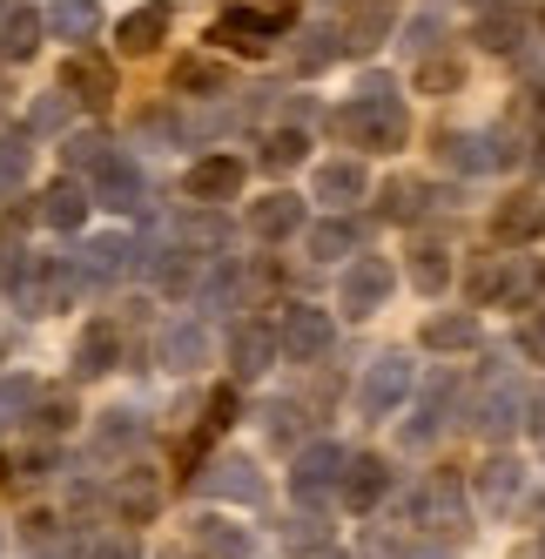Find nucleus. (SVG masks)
Wrapping results in <instances>:
<instances>
[{
	"label": "nucleus",
	"mask_w": 545,
	"mask_h": 559,
	"mask_svg": "<svg viewBox=\"0 0 545 559\" xmlns=\"http://www.w3.org/2000/svg\"><path fill=\"white\" fill-rule=\"evenodd\" d=\"M337 135H343L350 148H404L411 115H404L398 88L384 82V74H364V88L337 108Z\"/></svg>",
	"instance_id": "1"
},
{
	"label": "nucleus",
	"mask_w": 545,
	"mask_h": 559,
	"mask_svg": "<svg viewBox=\"0 0 545 559\" xmlns=\"http://www.w3.org/2000/svg\"><path fill=\"white\" fill-rule=\"evenodd\" d=\"M411 391H417V365H411L404 350H384V357H371V365H364L358 412H364V418H391Z\"/></svg>",
	"instance_id": "2"
},
{
	"label": "nucleus",
	"mask_w": 545,
	"mask_h": 559,
	"mask_svg": "<svg viewBox=\"0 0 545 559\" xmlns=\"http://www.w3.org/2000/svg\"><path fill=\"white\" fill-rule=\"evenodd\" d=\"M277 344H283L290 365H317V357L337 344V317H330V310H317V304H283Z\"/></svg>",
	"instance_id": "3"
},
{
	"label": "nucleus",
	"mask_w": 545,
	"mask_h": 559,
	"mask_svg": "<svg viewBox=\"0 0 545 559\" xmlns=\"http://www.w3.org/2000/svg\"><path fill=\"white\" fill-rule=\"evenodd\" d=\"M391 290H398V270L384 257H358L343 270V317H377Z\"/></svg>",
	"instance_id": "4"
},
{
	"label": "nucleus",
	"mask_w": 545,
	"mask_h": 559,
	"mask_svg": "<svg viewBox=\"0 0 545 559\" xmlns=\"http://www.w3.org/2000/svg\"><path fill=\"white\" fill-rule=\"evenodd\" d=\"M88 195H95L101 210H114V216H135V210H142V195H148V182H142V169L129 163V155H101Z\"/></svg>",
	"instance_id": "5"
},
{
	"label": "nucleus",
	"mask_w": 545,
	"mask_h": 559,
	"mask_svg": "<svg viewBox=\"0 0 545 559\" xmlns=\"http://www.w3.org/2000/svg\"><path fill=\"white\" fill-rule=\"evenodd\" d=\"M237 189H243V163H237V155H203V163H189V176H182V195L203 203V210L237 203Z\"/></svg>",
	"instance_id": "6"
},
{
	"label": "nucleus",
	"mask_w": 545,
	"mask_h": 559,
	"mask_svg": "<svg viewBox=\"0 0 545 559\" xmlns=\"http://www.w3.org/2000/svg\"><path fill=\"white\" fill-rule=\"evenodd\" d=\"M209 41H216V48H229V55H243V61H263V55H269V41H277V27L263 21V8H229V14H216Z\"/></svg>",
	"instance_id": "7"
},
{
	"label": "nucleus",
	"mask_w": 545,
	"mask_h": 559,
	"mask_svg": "<svg viewBox=\"0 0 545 559\" xmlns=\"http://www.w3.org/2000/svg\"><path fill=\"white\" fill-rule=\"evenodd\" d=\"M283 357V344H277V324H256V317H243L237 331H229V365H237V384H250V378H263L269 365Z\"/></svg>",
	"instance_id": "8"
},
{
	"label": "nucleus",
	"mask_w": 545,
	"mask_h": 559,
	"mask_svg": "<svg viewBox=\"0 0 545 559\" xmlns=\"http://www.w3.org/2000/svg\"><path fill=\"white\" fill-rule=\"evenodd\" d=\"M492 236H498L505 250L538 243V236H545V203H538L532 189H512V195H505V203L492 210Z\"/></svg>",
	"instance_id": "9"
},
{
	"label": "nucleus",
	"mask_w": 545,
	"mask_h": 559,
	"mask_svg": "<svg viewBox=\"0 0 545 559\" xmlns=\"http://www.w3.org/2000/svg\"><path fill=\"white\" fill-rule=\"evenodd\" d=\"M343 506L350 512H377L384 492H391V459H377V452H358V459H343Z\"/></svg>",
	"instance_id": "10"
},
{
	"label": "nucleus",
	"mask_w": 545,
	"mask_h": 559,
	"mask_svg": "<svg viewBox=\"0 0 545 559\" xmlns=\"http://www.w3.org/2000/svg\"><path fill=\"white\" fill-rule=\"evenodd\" d=\"M229 425H237V384H216V391H209V405H203V418H196V431H189V445H182V459H175V465H182L189 478H196V459H203V452L216 445V438H222Z\"/></svg>",
	"instance_id": "11"
},
{
	"label": "nucleus",
	"mask_w": 545,
	"mask_h": 559,
	"mask_svg": "<svg viewBox=\"0 0 545 559\" xmlns=\"http://www.w3.org/2000/svg\"><path fill=\"white\" fill-rule=\"evenodd\" d=\"M330 486H343V452L337 445H303L296 465H290V492L310 506V499H324Z\"/></svg>",
	"instance_id": "12"
},
{
	"label": "nucleus",
	"mask_w": 545,
	"mask_h": 559,
	"mask_svg": "<svg viewBox=\"0 0 545 559\" xmlns=\"http://www.w3.org/2000/svg\"><path fill=\"white\" fill-rule=\"evenodd\" d=\"M169 27H175V8H169V0H148V8L122 14V27H114V48H122V55H155V48L169 41Z\"/></svg>",
	"instance_id": "13"
},
{
	"label": "nucleus",
	"mask_w": 545,
	"mask_h": 559,
	"mask_svg": "<svg viewBox=\"0 0 545 559\" xmlns=\"http://www.w3.org/2000/svg\"><path fill=\"white\" fill-rule=\"evenodd\" d=\"M114 365H122V324H114V317H95L82 331V344H74V378H108Z\"/></svg>",
	"instance_id": "14"
},
{
	"label": "nucleus",
	"mask_w": 545,
	"mask_h": 559,
	"mask_svg": "<svg viewBox=\"0 0 545 559\" xmlns=\"http://www.w3.org/2000/svg\"><path fill=\"white\" fill-rule=\"evenodd\" d=\"M196 492H209V499H243V506H256V499H263V472H256L250 459H216L209 472H196Z\"/></svg>",
	"instance_id": "15"
},
{
	"label": "nucleus",
	"mask_w": 545,
	"mask_h": 559,
	"mask_svg": "<svg viewBox=\"0 0 545 559\" xmlns=\"http://www.w3.org/2000/svg\"><path fill=\"white\" fill-rule=\"evenodd\" d=\"M61 88L82 102V108H108V102H114V68H108L101 55H68Z\"/></svg>",
	"instance_id": "16"
},
{
	"label": "nucleus",
	"mask_w": 545,
	"mask_h": 559,
	"mask_svg": "<svg viewBox=\"0 0 545 559\" xmlns=\"http://www.w3.org/2000/svg\"><path fill=\"white\" fill-rule=\"evenodd\" d=\"M296 229H303V195L277 189L263 203H250V236H263V243H290Z\"/></svg>",
	"instance_id": "17"
},
{
	"label": "nucleus",
	"mask_w": 545,
	"mask_h": 559,
	"mask_svg": "<svg viewBox=\"0 0 545 559\" xmlns=\"http://www.w3.org/2000/svg\"><path fill=\"white\" fill-rule=\"evenodd\" d=\"M364 189H371V176H364L358 155H337V163H324V169H317V203H330V210L364 203Z\"/></svg>",
	"instance_id": "18"
},
{
	"label": "nucleus",
	"mask_w": 545,
	"mask_h": 559,
	"mask_svg": "<svg viewBox=\"0 0 545 559\" xmlns=\"http://www.w3.org/2000/svg\"><path fill=\"white\" fill-rule=\"evenodd\" d=\"M485 438H505V431H519L525 425V391L519 384H492L485 397H479V418H472Z\"/></svg>",
	"instance_id": "19"
},
{
	"label": "nucleus",
	"mask_w": 545,
	"mask_h": 559,
	"mask_svg": "<svg viewBox=\"0 0 545 559\" xmlns=\"http://www.w3.org/2000/svg\"><path fill=\"white\" fill-rule=\"evenodd\" d=\"M88 210H95V195L68 176V182H55V189L41 195V210H34V216H41L48 229H82V223H88Z\"/></svg>",
	"instance_id": "20"
},
{
	"label": "nucleus",
	"mask_w": 545,
	"mask_h": 559,
	"mask_svg": "<svg viewBox=\"0 0 545 559\" xmlns=\"http://www.w3.org/2000/svg\"><path fill=\"white\" fill-rule=\"evenodd\" d=\"M545 290V263L538 257H505V276H498V304L505 310H532Z\"/></svg>",
	"instance_id": "21"
},
{
	"label": "nucleus",
	"mask_w": 545,
	"mask_h": 559,
	"mask_svg": "<svg viewBox=\"0 0 545 559\" xmlns=\"http://www.w3.org/2000/svg\"><path fill=\"white\" fill-rule=\"evenodd\" d=\"M519 492H525V465H519V459H492V465L479 472V506H485V512H505Z\"/></svg>",
	"instance_id": "22"
},
{
	"label": "nucleus",
	"mask_w": 545,
	"mask_h": 559,
	"mask_svg": "<svg viewBox=\"0 0 545 559\" xmlns=\"http://www.w3.org/2000/svg\"><path fill=\"white\" fill-rule=\"evenodd\" d=\"M155 506H162V486H155V472L129 465V478L114 486V512H122L129 526H142V519H155Z\"/></svg>",
	"instance_id": "23"
},
{
	"label": "nucleus",
	"mask_w": 545,
	"mask_h": 559,
	"mask_svg": "<svg viewBox=\"0 0 545 559\" xmlns=\"http://www.w3.org/2000/svg\"><path fill=\"white\" fill-rule=\"evenodd\" d=\"M41 21H48V34H61V41H95V34H101V8H95V0H55Z\"/></svg>",
	"instance_id": "24"
},
{
	"label": "nucleus",
	"mask_w": 545,
	"mask_h": 559,
	"mask_svg": "<svg viewBox=\"0 0 545 559\" xmlns=\"http://www.w3.org/2000/svg\"><path fill=\"white\" fill-rule=\"evenodd\" d=\"M129 263H135V243H129V236H95V243H82V276H95V284L122 276Z\"/></svg>",
	"instance_id": "25"
},
{
	"label": "nucleus",
	"mask_w": 545,
	"mask_h": 559,
	"mask_svg": "<svg viewBox=\"0 0 545 559\" xmlns=\"http://www.w3.org/2000/svg\"><path fill=\"white\" fill-rule=\"evenodd\" d=\"M479 344V310H445L424 324V350H472Z\"/></svg>",
	"instance_id": "26"
},
{
	"label": "nucleus",
	"mask_w": 545,
	"mask_h": 559,
	"mask_svg": "<svg viewBox=\"0 0 545 559\" xmlns=\"http://www.w3.org/2000/svg\"><path fill=\"white\" fill-rule=\"evenodd\" d=\"M519 41H525V14H519V8H485V14H479V48L519 55Z\"/></svg>",
	"instance_id": "27"
},
{
	"label": "nucleus",
	"mask_w": 545,
	"mask_h": 559,
	"mask_svg": "<svg viewBox=\"0 0 545 559\" xmlns=\"http://www.w3.org/2000/svg\"><path fill=\"white\" fill-rule=\"evenodd\" d=\"M203 357H209V331L203 324H169L162 331V365L169 371H196Z\"/></svg>",
	"instance_id": "28"
},
{
	"label": "nucleus",
	"mask_w": 545,
	"mask_h": 559,
	"mask_svg": "<svg viewBox=\"0 0 545 559\" xmlns=\"http://www.w3.org/2000/svg\"><path fill=\"white\" fill-rule=\"evenodd\" d=\"M411 284H417L424 297H438V290L451 284V250L438 243V236H424V243L411 250Z\"/></svg>",
	"instance_id": "29"
},
{
	"label": "nucleus",
	"mask_w": 545,
	"mask_h": 559,
	"mask_svg": "<svg viewBox=\"0 0 545 559\" xmlns=\"http://www.w3.org/2000/svg\"><path fill=\"white\" fill-rule=\"evenodd\" d=\"M41 14H34V8H14L8 21H0V61H27L34 48H41Z\"/></svg>",
	"instance_id": "30"
},
{
	"label": "nucleus",
	"mask_w": 545,
	"mask_h": 559,
	"mask_svg": "<svg viewBox=\"0 0 545 559\" xmlns=\"http://www.w3.org/2000/svg\"><path fill=\"white\" fill-rule=\"evenodd\" d=\"M451 391H458L451 378H438L432 391H424V405H417V418L404 425V445H432V438L445 431V405H451Z\"/></svg>",
	"instance_id": "31"
},
{
	"label": "nucleus",
	"mask_w": 545,
	"mask_h": 559,
	"mask_svg": "<svg viewBox=\"0 0 545 559\" xmlns=\"http://www.w3.org/2000/svg\"><path fill=\"white\" fill-rule=\"evenodd\" d=\"M384 34H391V8H384V0H364V8L350 14V27H343V48L350 55H371Z\"/></svg>",
	"instance_id": "32"
},
{
	"label": "nucleus",
	"mask_w": 545,
	"mask_h": 559,
	"mask_svg": "<svg viewBox=\"0 0 545 559\" xmlns=\"http://www.w3.org/2000/svg\"><path fill=\"white\" fill-rule=\"evenodd\" d=\"M438 148H445L451 169H472V176H485L492 163H505V148H492V135H445Z\"/></svg>",
	"instance_id": "33"
},
{
	"label": "nucleus",
	"mask_w": 545,
	"mask_h": 559,
	"mask_svg": "<svg viewBox=\"0 0 545 559\" xmlns=\"http://www.w3.org/2000/svg\"><path fill=\"white\" fill-rule=\"evenodd\" d=\"M391 223H417L424 210H432V189L424 182H411V176H398V182H384V203H377Z\"/></svg>",
	"instance_id": "34"
},
{
	"label": "nucleus",
	"mask_w": 545,
	"mask_h": 559,
	"mask_svg": "<svg viewBox=\"0 0 545 559\" xmlns=\"http://www.w3.org/2000/svg\"><path fill=\"white\" fill-rule=\"evenodd\" d=\"M175 95H229V68L222 61H203V55H189L175 68Z\"/></svg>",
	"instance_id": "35"
},
{
	"label": "nucleus",
	"mask_w": 545,
	"mask_h": 559,
	"mask_svg": "<svg viewBox=\"0 0 545 559\" xmlns=\"http://www.w3.org/2000/svg\"><path fill=\"white\" fill-rule=\"evenodd\" d=\"M196 546H203L209 559H243V552H250V533L237 526V519H203V526H196Z\"/></svg>",
	"instance_id": "36"
},
{
	"label": "nucleus",
	"mask_w": 545,
	"mask_h": 559,
	"mask_svg": "<svg viewBox=\"0 0 545 559\" xmlns=\"http://www.w3.org/2000/svg\"><path fill=\"white\" fill-rule=\"evenodd\" d=\"M135 445H142V418H135V412H108V418L95 425V452H101V459L135 452Z\"/></svg>",
	"instance_id": "37"
},
{
	"label": "nucleus",
	"mask_w": 545,
	"mask_h": 559,
	"mask_svg": "<svg viewBox=\"0 0 545 559\" xmlns=\"http://www.w3.org/2000/svg\"><path fill=\"white\" fill-rule=\"evenodd\" d=\"M303 243H310V257H317V263H337V257H350V250H358V229H350L343 216H330V223H317V229H310Z\"/></svg>",
	"instance_id": "38"
},
{
	"label": "nucleus",
	"mask_w": 545,
	"mask_h": 559,
	"mask_svg": "<svg viewBox=\"0 0 545 559\" xmlns=\"http://www.w3.org/2000/svg\"><path fill=\"white\" fill-rule=\"evenodd\" d=\"M303 155H310V135L303 129H277V135H263V169H296L303 163Z\"/></svg>",
	"instance_id": "39"
},
{
	"label": "nucleus",
	"mask_w": 545,
	"mask_h": 559,
	"mask_svg": "<svg viewBox=\"0 0 545 559\" xmlns=\"http://www.w3.org/2000/svg\"><path fill=\"white\" fill-rule=\"evenodd\" d=\"M337 55H343V34H337V27H310V34H303V48H296V68H303V74H317V68H330Z\"/></svg>",
	"instance_id": "40"
},
{
	"label": "nucleus",
	"mask_w": 545,
	"mask_h": 559,
	"mask_svg": "<svg viewBox=\"0 0 545 559\" xmlns=\"http://www.w3.org/2000/svg\"><path fill=\"white\" fill-rule=\"evenodd\" d=\"M34 405H41V384L34 378H0V425H21Z\"/></svg>",
	"instance_id": "41"
},
{
	"label": "nucleus",
	"mask_w": 545,
	"mask_h": 559,
	"mask_svg": "<svg viewBox=\"0 0 545 559\" xmlns=\"http://www.w3.org/2000/svg\"><path fill=\"white\" fill-rule=\"evenodd\" d=\"M464 82V68L451 55H432V61H417V95H451Z\"/></svg>",
	"instance_id": "42"
},
{
	"label": "nucleus",
	"mask_w": 545,
	"mask_h": 559,
	"mask_svg": "<svg viewBox=\"0 0 545 559\" xmlns=\"http://www.w3.org/2000/svg\"><path fill=\"white\" fill-rule=\"evenodd\" d=\"M283 546L290 552H324L330 546V526H324L317 512H303V519H290V526H283Z\"/></svg>",
	"instance_id": "43"
},
{
	"label": "nucleus",
	"mask_w": 545,
	"mask_h": 559,
	"mask_svg": "<svg viewBox=\"0 0 545 559\" xmlns=\"http://www.w3.org/2000/svg\"><path fill=\"white\" fill-rule=\"evenodd\" d=\"M27 176V135L21 129H0V189H14Z\"/></svg>",
	"instance_id": "44"
},
{
	"label": "nucleus",
	"mask_w": 545,
	"mask_h": 559,
	"mask_svg": "<svg viewBox=\"0 0 545 559\" xmlns=\"http://www.w3.org/2000/svg\"><path fill=\"white\" fill-rule=\"evenodd\" d=\"M61 155H68V176H74V169H88V176H95V163H101L108 148H101V135H68Z\"/></svg>",
	"instance_id": "45"
},
{
	"label": "nucleus",
	"mask_w": 545,
	"mask_h": 559,
	"mask_svg": "<svg viewBox=\"0 0 545 559\" xmlns=\"http://www.w3.org/2000/svg\"><path fill=\"white\" fill-rule=\"evenodd\" d=\"M498 276H505V257H492V263L472 270V304H498Z\"/></svg>",
	"instance_id": "46"
},
{
	"label": "nucleus",
	"mask_w": 545,
	"mask_h": 559,
	"mask_svg": "<svg viewBox=\"0 0 545 559\" xmlns=\"http://www.w3.org/2000/svg\"><path fill=\"white\" fill-rule=\"evenodd\" d=\"M263 418H269V438H277V445H290V438L303 431V412H296V405H269Z\"/></svg>",
	"instance_id": "47"
},
{
	"label": "nucleus",
	"mask_w": 545,
	"mask_h": 559,
	"mask_svg": "<svg viewBox=\"0 0 545 559\" xmlns=\"http://www.w3.org/2000/svg\"><path fill=\"white\" fill-rule=\"evenodd\" d=\"M519 350L532 357V365H545V310H532L525 324H519Z\"/></svg>",
	"instance_id": "48"
},
{
	"label": "nucleus",
	"mask_w": 545,
	"mask_h": 559,
	"mask_svg": "<svg viewBox=\"0 0 545 559\" xmlns=\"http://www.w3.org/2000/svg\"><path fill=\"white\" fill-rule=\"evenodd\" d=\"M68 102H74V95H48V102H34V129H61V122H68Z\"/></svg>",
	"instance_id": "49"
},
{
	"label": "nucleus",
	"mask_w": 545,
	"mask_h": 559,
	"mask_svg": "<svg viewBox=\"0 0 545 559\" xmlns=\"http://www.w3.org/2000/svg\"><path fill=\"white\" fill-rule=\"evenodd\" d=\"M88 559H142V546H135L129 533H108V539H101V546H95Z\"/></svg>",
	"instance_id": "50"
},
{
	"label": "nucleus",
	"mask_w": 545,
	"mask_h": 559,
	"mask_svg": "<svg viewBox=\"0 0 545 559\" xmlns=\"http://www.w3.org/2000/svg\"><path fill=\"white\" fill-rule=\"evenodd\" d=\"M41 425L48 431H68L74 425V405H68V397H41Z\"/></svg>",
	"instance_id": "51"
},
{
	"label": "nucleus",
	"mask_w": 545,
	"mask_h": 559,
	"mask_svg": "<svg viewBox=\"0 0 545 559\" xmlns=\"http://www.w3.org/2000/svg\"><path fill=\"white\" fill-rule=\"evenodd\" d=\"M21 533H27L34 546H48V539H55V512H27V519H21Z\"/></svg>",
	"instance_id": "52"
},
{
	"label": "nucleus",
	"mask_w": 545,
	"mask_h": 559,
	"mask_svg": "<svg viewBox=\"0 0 545 559\" xmlns=\"http://www.w3.org/2000/svg\"><path fill=\"white\" fill-rule=\"evenodd\" d=\"M296 8H303V0H263V21H269V27H290Z\"/></svg>",
	"instance_id": "53"
},
{
	"label": "nucleus",
	"mask_w": 545,
	"mask_h": 559,
	"mask_svg": "<svg viewBox=\"0 0 545 559\" xmlns=\"http://www.w3.org/2000/svg\"><path fill=\"white\" fill-rule=\"evenodd\" d=\"M525 412H532V431L545 438V391H532V397H525Z\"/></svg>",
	"instance_id": "54"
},
{
	"label": "nucleus",
	"mask_w": 545,
	"mask_h": 559,
	"mask_svg": "<svg viewBox=\"0 0 545 559\" xmlns=\"http://www.w3.org/2000/svg\"><path fill=\"white\" fill-rule=\"evenodd\" d=\"M532 169L545 176V135H532Z\"/></svg>",
	"instance_id": "55"
},
{
	"label": "nucleus",
	"mask_w": 545,
	"mask_h": 559,
	"mask_svg": "<svg viewBox=\"0 0 545 559\" xmlns=\"http://www.w3.org/2000/svg\"><path fill=\"white\" fill-rule=\"evenodd\" d=\"M538 21H545V0H538Z\"/></svg>",
	"instance_id": "56"
},
{
	"label": "nucleus",
	"mask_w": 545,
	"mask_h": 559,
	"mask_svg": "<svg viewBox=\"0 0 545 559\" xmlns=\"http://www.w3.org/2000/svg\"><path fill=\"white\" fill-rule=\"evenodd\" d=\"M0 472H8V459H0Z\"/></svg>",
	"instance_id": "57"
},
{
	"label": "nucleus",
	"mask_w": 545,
	"mask_h": 559,
	"mask_svg": "<svg viewBox=\"0 0 545 559\" xmlns=\"http://www.w3.org/2000/svg\"><path fill=\"white\" fill-rule=\"evenodd\" d=\"M330 559H337V552H330Z\"/></svg>",
	"instance_id": "58"
},
{
	"label": "nucleus",
	"mask_w": 545,
	"mask_h": 559,
	"mask_svg": "<svg viewBox=\"0 0 545 559\" xmlns=\"http://www.w3.org/2000/svg\"><path fill=\"white\" fill-rule=\"evenodd\" d=\"M538 546H545V539H538Z\"/></svg>",
	"instance_id": "59"
}]
</instances>
